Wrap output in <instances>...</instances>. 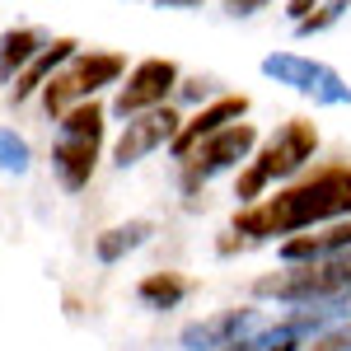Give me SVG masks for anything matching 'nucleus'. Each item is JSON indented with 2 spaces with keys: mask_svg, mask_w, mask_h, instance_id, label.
<instances>
[{
  "mask_svg": "<svg viewBox=\"0 0 351 351\" xmlns=\"http://www.w3.org/2000/svg\"><path fill=\"white\" fill-rule=\"evenodd\" d=\"M342 216H351V164H328V169H314L295 183H286L271 197L239 206L234 225H230V234H239V239H225L220 248L234 253L248 243L286 239V234H300V230H314V225Z\"/></svg>",
  "mask_w": 351,
  "mask_h": 351,
  "instance_id": "obj_1",
  "label": "nucleus"
},
{
  "mask_svg": "<svg viewBox=\"0 0 351 351\" xmlns=\"http://www.w3.org/2000/svg\"><path fill=\"white\" fill-rule=\"evenodd\" d=\"M160 10H202V0H155Z\"/></svg>",
  "mask_w": 351,
  "mask_h": 351,
  "instance_id": "obj_24",
  "label": "nucleus"
},
{
  "mask_svg": "<svg viewBox=\"0 0 351 351\" xmlns=\"http://www.w3.org/2000/svg\"><path fill=\"white\" fill-rule=\"evenodd\" d=\"M314 150H319V127H314V122H304V117H291V122L271 136L267 145H258V150L248 155L239 183H234L239 206L258 202V197H267L271 183H286V178L304 173V164L314 160Z\"/></svg>",
  "mask_w": 351,
  "mask_h": 351,
  "instance_id": "obj_2",
  "label": "nucleus"
},
{
  "mask_svg": "<svg viewBox=\"0 0 351 351\" xmlns=\"http://www.w3.org/2000/svg\"><path fill=\"white\" fill-rule=\"evenodd\" d=\"M248 94H216L206 108H197L192 117H183V127H178V136L169 141V155L173 160H183L197 141H206V136H216L220 127H230V122H239V117H248Z\"/></svg>",
  "mask_w": 351,
  "mask_h": 351,
  "instance_id": "obj_12",
  "label": "nucleus"
},
{
  "mask_svg": "<svg viewBox=\"0 0 351 351\" xmlns=\"http://www.w3.org/2000/svg\"><path fill=\"white\" fill-rule=\"evenodd\" d=\"M127 75V56L122 52H75L52 80L38 89L47 117H61L66 108H75L84 99H99V89H108Z\"/></svg>",
  "mask_w": 351,
  "mask_h": 351,
  "instance_id": "obj_6",
  "label": "nucleus"
},
{
  "mask_svg": "<svg viewBox=\"0 0 351 351\" xmlns=\"http://www.w3.org/2000/svg\"><path fill=\"white\" fill-rule=\"evenodd\" d=\"M332 324H337V314L328 304H295L286 319L263 324L258 332H248V337H239V342H230V347H220V351H304Z\"/></svg>",
  "mask_w": 351,
  "mask_h": 351,
  "instance_id": "obj_9",
  "label": "nucleus"
},
{
  "mask_svg": "<svg viewBox=\"0 0 351 351\" xmlns=\"http://www.w3.org/2000/svg\"><path fill=\"white\" fill-rule=\"evenodd\" d=\"M314 5H319V0H291V5H286V14H291V19H304Z\"/></svg>",
  "mask_w": 351,
  "mask_h": 351,
  "instance_id": "obj_23",
  "label": "nucleus"
},
{
  "mask_svg": "<svg viewBox=\"0 0 351 351\" xmlns=\"http://www.w3.org/2000/svg\"><path fill=\"white\" fill-rule=\"evenodd\" d=\"M351 291V253H332V258H309V263H286L281 271H267L253 281L258 300H276V304H332V300Z\"/></svg>",
  "mask_w": 351,
  "mask_h": 351,
  "instance_id": "obj_4",
  "label": "nucleus"
},
{
  "mask_svg": "<svg viewBox=\"0 0 351 351\" xmlns=\"http://www.w3.org/2000/svg\"><path fill=\"white\" fill-rule=\"evenodd\" d=\"M192 295V281L183 271H145L141 281H136V300L145 304V309H178L183 300Z\"/></svg>",
  "mask_w": 351,
  "mask_h": 351,
  "instance_id": "obj_17",
  "label": "nucleus"
},
{
  "mask_svg": "<svg viewBox=\"0 0 351 351\" xmlns=\"http://www.w3.org/2000/svg\"><path fill=\"white\" fill-rule=\"evenodd\" d=\"M332 253H351V216L281 239V263H309V258H332Z\"/></svg>",
  "mask_w": 351,
  "mask_h": 351,
  "instance_id": "obj_13",
  "label": "nucleus"
},
{
  "mask_svg": "<svg viewBox=\"0 0 351 351\" xmlns=\"http://www.w3.org/2000/svg\"><path fill=\"white\" fill-rule=\"evenodd\" d=\"M271 0H225V14L230 19H248V14H258V10H267Z\"/></svg>",
  "mask_w": 351,
  "mask_h": 351,
  "instance_id": "obj_21",
  "label": "nucleus"
},
{
  "mask_svg": "<svg viewBox=\"0 0 351 351\" xmlns=\"http://www.w3.org/2000/svg\"><path fill=\"white\" fill-rule=\"evenodd\" d=\"M150 239H155V220H122V225H108L104 234H94V258L112 267V263H127Z\"/></svg>",
  "mask_w": 351,
  "mask_h": 351,
  "instance_id": "obj_15",
  "label": "nucleus"
},
{
  "mask_svg": "<svg viewBox=\"0 0 351 351\" xmlns=\"http://www.w3.org/2000/svg\"><path fill=\"white\" fill-rule=\"evenodd\" d=\"M304 351H351V319L324 328V332H319V337H314Z\"/></svg>",
  "mask_w": 351,
  "mask_h": 351,
  "instance_id": "obj_20",
  "label": "nucleus"
},
{
  "mask_svg": "<svg viewBox=\"0 0 351 351\" xmlns=\"http://www.w3.org/2000/svg\"><path fill=\"white\" fill-rule=\"evenodd\" d=\"M263 328V309H253V304H239V309H216V314H206V319H197L178 332V347L183 351H220L230 347V342H239L248 332H258Z\"/></svg>",
  "mask_w": 351,
  "mask_h": 351,
  "instance_id": "obj_11",
  "label": "nucleus"
},
{
  "mask_svg": "<svg viewBox=\"0 0 351 351\" xmlns=\"http://www.w3.org/2000/svg\"><path fill=\"white\" fill-rule=\"evenodd\" d=\"M178 127H183V117L169 108V104L145 108V112H132L127 127H122V136L112 141V164H117V169H132V164L150 160L155 150H164V145L178 136Z\"/></svg>",
  "mask_w": 351,
  "mask_h": 351,
  "instance_id": "obj_10",
  "label": "nucleus"
},
{
  "mask_svg": "<svg viewBox=\"0 0 351 351\" xmlns=\"http://www.w3.org/2000/svg\"><path fill=\"white\" fill-rule=\"evenodd\" d=\"M178 94H183V99H192V104H202V99H216L206 80H178Z\"/></svg>",
  "mask_w": 351,
  "mask_h": 351,
  "instance_id": "obj_22",
  "label": "nucleus"
},
{
  "mask_svg": "<svg viewBox=\"0 0 351 351\" xmlns=\"http://www.w3.org/2000/svg\"><path fill=\"white\" fill-rule=\"evenodd\" d=\"M75 52H80V43H75V38H52V43H47L43 52L33 56V61H28L19 75H14V84H10V99H14V104H28V99H38V89L52 80V75H56V71H61V66H66V61H71Z\"/></svg>",
  "mask_w": 351,
  "mask_h": 351,
  "instance_id": "obj_14",
  "label": "nucleus"
},
{
  "mask_svg": "<svg viewBox=\"0 0 351 351\" xmlns=\"http://www.w3.org/2000/svg\"><path fill=\"white\" fill-rule=\"evenodd\" d=\"M263 75L286 89H295L300 99H314L324 108H347L351 104V84L328 66V61H314V56L300 52H271L263 56Z\"/></svg>",
  "mask_w": 351,
  "mask_h": 351,
  "instance_id": "obj_7",
  "label": "nucleus"
},
{
  "mask_svg": "<svg viewBox=\"0 0 351 351\" xmlns=\"http://www.w3.org/2000/svg\"><path fill=\"white\" fill-rule=\"evenodd\" d=\"M47 43H52V38H47L43 28H5V33H0V84H14V75H19Z\"/></svg>",
  "mask_w": 351,
  "mask_h": 351,
  "instance_id": "obj_16",
  "label": "nucleus"
},
{
  "mask_svg": "<svg viewBox=\"0 0 351 351\" xmlns=\"http://www.w3.org/2000/svg\"><path fill=\"white\" fill-rule=\"evenodd\" d=\"M28 164H33L28 141L14 132V127H0V169H5V173H28Z\"/></svg>",
  "mask_w": 351,
  "mask_h": 351,
  "instance_id": "obj_19",
  "label": "nucleus"
},
{
  "mask_svg": "<svg viewBox=\"0 0 351 351\" xmlns=\"http://www.w3.org/2000/svg\"><path fill=\"white\" fill-rule=\"evenodd\" d=\"M178 80H183V71H178V61H169V56H145V61H136L132 71L117 80V99H112V112L127 122L132 112H145V108H160L169 104L173 94H178Z\"/></svg>",
  "mask_w": 351,
  "mask_h": 351,
  "instance_id": "obj_8",
  "label": "nucleus"
},
{
  "mask_svg": "<svg viewBox=\"0 0 351 351\" xmlns=\"http://www.w3.org/2000/svg\"><path fill=\"white\" fill-rule=\"evenodd\" d=\"M104 122H108V108L99 99H84L56 117L61 136L52 145V173L66 192L89 188V178L99 169V150H104Z\"/></svg>",
  "mask_w": 351,
  "mask_h": 351,
  "instance_id": "obj_3",
  "label": "nucleus"
},
{
  "mask_svg": "<svg viewBox=\"0 0 351 351\" xmlns=\"http://www.w3.org/2000/svg\"><path fill=\"white\" fill-rule=\"evenodd\" d=\"M253 150H258V127H253V122H243V117H239V122L220 127L216 136L197 141L188 155L178 160V192H183V197H197L206 183H216L220 173H230V169L248 164Z\"/></svg>",
  "mask_w": 351,
  "mask_h": 351,
  "instance_id": "obj_5",
  "label": "nucleus"
},
{
  "mask_svg": "<svg viewBox=\"0 0 351 351\" xmlns=\"http://www.w3.org/2000/svg\"><path fill=\"white\" fill-rule=\"evenodd\" d=\"M347 10H351V0H319V5H314V10H309L304 19H295V33H300V38H314V33H328V28L337 24V19H342Z\"/></svg>",
  "mask_w": 351,
  "mask_h": 351,
  "instance_id": "obj_18",
  "label": "nucleus"
}]
</instances>
